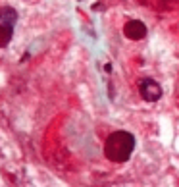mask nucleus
Returning <instances> with one entry per match:
<instances>
[{
	"instance_id": "nucleus-1",
	"label": "nucleus",
	"mask_w": 179,
	"mask_h": 187,
	"mask_svg": "<svg viewBox=\"0 0 179 187\" xmlns=\"http://www.w3.org/2000/svg\"><path fill=\"white\" fill-rule=\"evenodd\" d=\"M133 150H135V135L129 131L118 129L114 133H110L106 143H104V155L108 160L116 164H123L131 158Z\"/></svg>"
},
{
	"instance_id": "nucleus-2",
	"label": "nucleus",
	"mask_w": 179,
	"mask_h": 187,
	"mask_svg": "<svg viewBox=\"0 0 179 187\" xmlns=\"http://www.w3.org/2000/svg\"><path fill=\"white\" fill-rule=\"evenodd\" d=\"M139 93H141V96L147 102H156V101H160V98H162V87H160V83L156 81V79L144 77L139 83Z\"/></svg>"
},
{
	"instance_id": "nucleus-3",
	"label": "nucleus",
	"mask_w": 179,
	"mask_h": 187,
	"mask_svg": "<svg viewBox=\"0 0 179 187\" xmlns=\"http://www.w3.org/2000/svg\"><path fill=\"white\" fill-rule=\"evenodd\" d=\"M147 33H148V29L141 19H129L123 25V35L129 41H141V39L147 37Z\"/></svg>"
},
{
	"instance_id": "nucleus-4",
	"label": "nucleus",
	"mask_w": 179,
	"mask_h": 187,
	"mask_svg": "<svg viewBox=\"0 0 179 187\" xmlns=\"http://www.w3.org/2000/svg\"><path fill=\"white\" fill-rule=\"evenodd\" d=\"M16 19H17V12H16L14 8H10V6L0 8V23H8V25L14 27Z\"/></svg>"
},
{
	"instance_id": "nucleus-5",
	"label": "nucleus",
	"mask_w": 179,
	"mask_h": 187,
	"mask_svg": "<svg viewBox=\"0 0 179 187\" xmlns=\"http://www.w3.org/2000/svg\"><path fill=\"white\" fill-rule=\"evenodd\" d=\"M12 37H14V27L8 23H0V48L8 47Z\"/></svg>"
},
{
	"instance_id": "nucleus-6",
	"label": "nucleus",
	"mask_w": 179,
	"mask_h": 187,
	"mask_svg": "<svg viewBox=\"0 0 179 187\" xmlns=\"http://www.w3.org/2000/svg\"><path fill=\"white\" fill-rule=\"evenodd\" d=\"M158 6L162 10H173L177 6V0H158Z\"/></svg>"
}]
</instances>
